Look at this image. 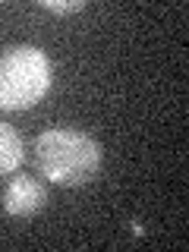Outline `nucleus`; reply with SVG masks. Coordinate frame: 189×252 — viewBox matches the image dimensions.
Segmentation results:
<instances>
[{"instance_id":"obj_5","label":"nucleus","mask_w":189,"mask_h":252,"mask_svg":"<svg viewBox=\"0 0 189 252\" xmlns=\"http://www.w3.org/2000/svg\"><path fill=\"white\" fill-rule=\"evenodd\" d=\"M41 10L57 13V16H73V13H82L85 3L82 0H69V3H60V0H41Z\"/></svg>"},{"instance_id":"obj_3","label":"nucleus","mask_w":189,"mask_h":252,"mask_svg":"<svg viewBox=\"0 0 189 252\" xmlns=\"http://www.w3.org/2000/svg\"><path fill=\"white\" fill-rule=\"evenodd\" d=\"M0 208L10 218H32L44 208V186L32 177H16L0 195Z\"/></svg>"},{"instance_id":"obj_1","label":"nucleus","mask_w":189,"mask_h":252,"mask_svg":"<svg viewBox=\"0 0 189 252\" xmlns=\"http://www.w3.org/2000/svg\"><path fill=\"white\" fill-rule=\"evenodd\" d=\"M35 164L54 186H85L104 164V148L89 132L47 129L35 139Z\"/></svg>"},{"instance_id":"obj_2","label":"nucleus","mask_w":189,"mask_h":252,"mask_svg":"<svg viewBox=\"0 0 189 252\" xmlns=\"http://www.w3.org/2000/svg\"><path fill=\"white\" fill-rule=\"evenodd\" d=\"M54 63L35 44H19L0 57V110H29L51 92Z\"/></svg>"},{"instance_id":"obj_4","label":"nucleus","mask_w":189,"mask_h":252,"mask_svg":"<svg viewBox=\"0 0 189 252\" xmlns=\"http://www.w3.org/2000/svg\"><path fill=\"white\" fill-rule=\"evenodd\" d=\"M22 158H26L22 136L10 123H0V177H3V173H13L22 164Z\"/></svg>"}]
</instances>
